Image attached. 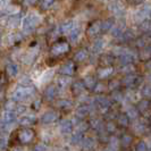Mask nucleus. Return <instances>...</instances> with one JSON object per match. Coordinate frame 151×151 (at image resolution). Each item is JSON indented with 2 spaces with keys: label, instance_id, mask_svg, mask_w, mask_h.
<instances>
[{
  "label": "nucleus",
  "instance_id": "obj_10",
  "mask_svg": "<svg viewBox=\"0 0 151 151\" xmlns=\"http://www.w3.org/2000/svg\"><path fill=\"white\" fill-rule=\"evenodd\" d=\"M74 70H75V66L72 61H69L67 64H65L64 66H61L60 68V74L63 75H73L74 74Z\"/></svg>",
  "mask_w": 151,
  "mask_h": 151
},
{
  "label": "nucleus",
  "instance_id": "obj_21",
  "mask_svg": "<svg viewBox=\"0 0 151 151\" xmlns=\"http://www.w3.org/2000/svg\"><path fill=\"white\" fill-rule=\"evenodd\" d=\"M109 10L113 12L115 15H121V14H123V12H124L123 6H122L119 2H113L109 6Z\"/></svg>",
  "mask_w": 151,
  "mask_h": 151
},
{
  "label": "nucleus",
  "instance_id": "obj_18",
  "mask_svg": "<svg viewBox=\"0 0 151 151\" xmlns=\"http://www.w3.org/2000/svg\"><path fill=\"white\" fill-rule=\"evenodd\" d=\"M72 29H74V21H70V19L65 21V22L60 25L61 33H68Z\"/></svg>",
  "mask_w": 151,
  "mask_h": 151
},
{
  "label": "nucleus",
  "instance_id": "obj_51",
  "mask_svg": "<svg viewBox=\"0 0 151 151\" xmlns=\"http://www.w3.org/2000/svg\"><path fill=\"white\" fill-rule=\"evenodd\" d=\"M107 131H108V132H115V131H116V126L114 125L113 123H109V124L107 125Z\"/></svg>",
  "mask_w": 151,
  "mask_h": 151
},
{
  "label": "nucleus",
  "instance_id": "obj_8",
  "mask_svg": "<svg viewBox=\"0 0 151 151\" xmlns=\"http://www.w3.org/2000/svg\"><path fill=\"white\" fill-rule=\"evenodd\" d=\"M37 122V117L33 116V115H27V116H23L18 119V123L22 125V126H31L33 124H35Z\"/></svg>",
  "mask_w": 151,
  "mask_h": 151
},
{
  "label": "nucleus",
  "instance_id": "obj_50",
  "mask_svg": "<svg viewBox=\"0 0 151 151\" xmlns=\"http://www.w3.org/2000/svg\"><path fill=\"white\" fill-rule=\"evenodd\" d=\"M135 98H136L135 92H129V93L126 94V99H127L129 101H134Z\"/></svg>",
  "mask_w": 151,
  "mask_h": 151
},
{
  "label": "nucleus",
  "instance_id": "obj_28",
  "mask_svg": "<svg viewBox=\"0 0 151 151\" xmlns=\"http://www.w3.org/2000/svg\"><path fill=\"white\" fill-rule=\"evenodd\" d=\"M7 74L12 77H15L18 74V66L16 64H10L7 66Z\"/></svg>",
  "mask_w": 151,
  "mask_h": 151
},
{
  "label": "nucleus",
  "instance_id": "obj_46",
  "mask_svg": "<svg viewBox=\"0 0 151 151\" xmlns=\"http://www.w3.org/2000/svg\"><path fill=\"white\" fill-rule=\"evenodd\" d=\"M150 86L149 85H145L143 89H142V94H143L145 98H149L150 97Z\"/></svg>",
  "mask_w": 151,
  "mask_h": 151
},
{
  "label": "nucleus",
  "instance_id": "obj_35",
  "mask_svg": "<svg viewBox=\"0 0 151 151\" xmlns=\"http://www.w3.org/2000/svg\"><path fill=\"white\" fill-rule=\"evenodd\" d=\"M111 35L115 37V38H121L123 32H124V29L122 26H115V27H111Z\"/></svg>",
  "mask_w": 151,
  "mask_h": 151
},
{
  "label": "nucleus",
  "instance_id": "obj_3",
  "mask_svg": "<svg viewBox=\"0 0 151 151\" xmlns=\"http://www.w3.org/2000/svg\"><path fill=\"white\" fill-rule=\"evenodd\" d=\"M141 81H142V78L140 76L134 75V74H129L126 77H124L122 80V84H124L125 86H129V88H134L141 83Z\"/></svg>",
  "mask_w": 151,
  "mask_h": 151
},
{
  "label": "nucleus",
  "instance_id": "obj_26",
  "mask_svg": "<svg viewBox=\"0 0 151 151\" xmlns=\"http://www.w3.org/2000/svg\"><path fill=\"white\" fill-rule=\"evenodd\" d=\"M72 106H73V102L67 99H61L57 102V107L60 109H69V108H72Z\"/></svg>",
  "mask_w": 151,
  "mask_h": 151
},
{
  "label": "nucleus",
  "instance_id": "obj_25",
  "mask_svg": "<svg viewBox=\"0 0 151 151\" xmlns=\"http://www.w3.org/2000/svg\"><path fill=\"white\" fill-rule=\"evenodd\" d=\"M149 108H150V101H149L148 99H144V100H142V101H140L139 105H137V110L141 111V113L148 111Z\"/></svg>",
  "mask_w": 151,
  "mask_h": 151
},
{
  "label": "nucleus",
  "instance_id": "obj_44",
  "mask_svg": "<svg viewBox=\"0 0 151 151\" xmlns=\"http://www.w3.org/2000/svg\"><path fill=\"white\" fill-rule=\"evenodd\" d=\"M122 37H123V39H124L125 41H129V40H132V39L134 38V37H133L132 31H126V32H123Z\"/></svg>",
  "mask_w": 151,
  "mask_h": 151
},
{
  "label": "nucleus",
  "instance_id": "obj_36",
  "mask_svg": "<svg viewBox=\"0 0 151 151\" xmlns=\"http://www.w3.org/2000/svg\"><path fill=\"white\" fill-rule=\"evenodd\" d=\"M8 26H10V27H15L16 25L18 24V17H15V16H9L7 19V22H6Z\"/></svg>",
  "mask_w": 151,
  "mask_h": 151
},
{
  "label": "nucleus",
  "instance_id": "obj_33",
  "mask_svg": "<svg viewBox=\"0 0 151 151\" xmlns=\"http://www.w3.org/2000/svg\"><path fill=\"white\" fill-rule=\"evenodd\" d=\"M82 139H83L82 132H81V133H76V134H74V135L72 136V139H70V143L73 144V145H77V144L81 143Z\"/></svg>",
  "mask_w": 151,
  "mask_h": 151
},
{
  "label": "nucleus",
  "instance_id": "obj_47",
  "mask_svg": "<svg viewBox=\"0 0 151 151\" xmlns=\"http://www.w3.org/2000/svg\"><path fill=\"white\" fill-rule=\"evenodd\" d=\"M32 83V81H31V78L29 77V76H24V77H22V80H21V84H23V85H30V84Z\"/></svg>",
  "mask_w": 151,
  "mask_h": 151
},
{
  "label": "nucleus",
  "instance_id": "obj_2",
  "mask_svg": "<svg viewBox=\"0 0 151 151\" xmlns=\"http://www.w3.org/2000/svg\"><path fill=\"white\" fill-rule=\"evenodd\" d=\"M40 23H41V16L38 15L37 13H30L23 19V30L30 32L35 26H38Z\"/></svg>",
  "mask_w": 151,
  "mask_h": 151
},
{
  "label": "nucleus",
  "instance_id": "obj_31",
  "mask_svg": "<svg viewBox=\"0 0 151 151\" xmlns=\"http://www.w3.org/2000/svg\"><path fill=\"white\" fill-rule=\"evenodd\" d=\"M129 118L126 114H123V115H121L118 117V124L121 125L122 127H126L129 125Z\"/></svg>",
  "mask_w": 151,
  "mask_h": 151
},
{
  "label": "nucleus",
  "instance_id": "obj_4",
  "mask_svg": "<svg viewBox=\"0 0 151 151\" xmlns=\"http://www.w3.org/2000/svg\"><path fill=\"white\" fill-rule=\"evenodd\" d=\"M69 49V47L66 42H58L51 48V55L52 56H60L66 53Z\"/></svg>",
  "mask_w": 151,
  "mask_h": 151
},
{
  "label": "nucleus",
  "instance_id": "obj_48",
  "mask_svg": "<svg viewBox=\"0 0 151 151\" xmlns=\"http://www.w3.org/2000/svg\"><path fill=\"white\" fill-rule=\"evenodd\" d=\"M118 141H117V139L116 137H111L110 139V149H117V145H118Z\"/></svg>",
  "mask_w": 151,
  "mask_h": 151
},
{
  "label": "nucleus",
  "instance_id": "obj_53",
  "mask_svg": "<svg viewBox=\"0 0 151 151\" xmlns=\"http://www.w3.org/2000/svg\"><path fill=\"white\" fill-rule=\"evenodd\" d=\"M40 105H41V101H40V100H35V101L32 104V107H33V109H39Z\"/></svg>",
  "mask_w": 151,
  "mask_h": 151
},
{
  "label": "nucleus",
  "instance_id": "obj_22",
  "mask_svg": "<svg viewBox=\"0 0 151 151\" xmlns=\"http://www.w3.org/2000/svg\"><path fill=\"white\" fill-rule=\"evenodd\" d=\"M149 14H150V9L149 7H147L145 9H141L140 12H137V14L135 15V19L137 21H144V19H147L148 17H149Z\"/></svg>",
  "mask_w": 151,
  "mask_h": 151
},
{
  "label": "nucleus",
  "instance_id": "obj_20",
  "mask_svg": "<svg viewBox=\"0 0 151 151\" xmlns=\"http://www.w3.org/2000/svg\"><path fill=\"white\" fill-rule=\"evenodd\" d=\"M84 86L90 89V90H94L96 89V85H97V81L93 76H88L85 80H84Z\"/></svg>",
  "mask_w": 151,
  "mask_h": 151
},
{
  "label": "nucleus",
  "instance_id": "obj_32",
  "mask_svg": "<svg viewBox=\"0 0 151 151\" xmlns=\"http://www.w3.org/2000/svg\"><path fill=\"white\" fill-rule=\"evenodd\" d=\"M126 115L129 116V118L135 119V118H137V117H139V110H137V108H135V107H131V108H129V109H127V113H126Z\"/></svg>",
  "mask_w": 151,
  "mask_h": 151
},
{
  "label": "nucleus",
  "instance_id": "obj_6",
  "mask_svg": "<svg viewBox=\"0 0 151 151\" xmlns=\"http://www.w3.org/2000/svg\"><path fill=\"white\" fill-rule=\"evenodd\" d=\"M33 136H34V132L32 129H25L19 133L18 137H19V140H21L22 143H27V142H30L31 140L33 139Z\"/></svg>",
  "mask_w": 151,
  "mask_h": 151
},
{
  "label": "nucleus",
  "instance_id": "obj_7",
  "mask_svg": "<svg viewBox=\"0 0 151 151\" xmlns=\"http://www.w3.org/2000/svg\"><path fill=\"white\" fill-rule=\"evenodd\" d=\"M58 119V114L56 111H48L45 113L41 117V122L45 124H51L53 122H56Z\"/></svg>",
  "mask_w": 151,
  "mask_h": 151
},
{
  "label": "nucleus",
  "instance_id": "obj_14",
  "mask_svg": "<svg viewBox=\"0 0 151 151\" xmlns=\"http://www.w3.org/2000/svg\"><path fill=\"white\" fill-rule=\"evenodd\" d=\"M80 144H82V148L85 150H91L96 147V140L93 137H85V139H82Z\"/></svg>",
  "mask_w": 151,
  "mask_h": 151
},
{
  "label": "nucleus",
  "instance_id": "obj_52",
  "mask_svg": "<svg viewBox=\"0 0 151 151\" xmlns=\"http://www.w3.org/2000/svg\"><path fill=\"white\" fill-rule=\"evenodd\" d=\"M102 61H104L105 64H110V63L113 61V57H111V56H105V57L102 58Z\"/></svg>",
  "mask_w": 151,
  "mask_h": 151
},
{
  "label": "nucleus",
  "instance_id": "obj_38",
  "mask_svg": "<svg viewBox=\"0 0 151 151\" xmlns=\"http://www.w3.org/2000/svg\"><path fill=\"white\" fill-rule=\"evenodd\" d=\"M13 111L16 115H21V114H24L26 111V107L23 106V105H15L14 108H13Z\"/></svg>",
  "mask_w": 151,
  "mask_h": 151
},
{
  "label": "nucleus",
  "instance_id": "obj_23",
  "mask_svg": "<svg viewBox=\"0 0 151 151\" xmlns=\"http://www.w3.org/2000/svg\"><path fill=\"white\" fill-rule=\"evenodd\" d=\"M135 59V57L132 55V53H123L121 56V58H119V61H121L123 65H125V64H132L133 61Z\"/></svg>",
  "mask_w": 151,
  "mask_h": 151
},
{
  "label": "nucleus",
  "instance_id": "obj_1",
  "mask_svg": "<svg viewBox=\"0 0 151 151\" xmlns=\"http://www.w3.org/2000/svg\"><path fill=\"white\" fill-rule=\"evenodd\" d=\"M32 94H33V89L27 88V86H19V88H16L14 90L10 98L14 102H16V101L18 102V101L27 100Z\"/></svg>",
  "mask_w": 151,
  "mask_h": 151
},
{
  "label": "nucleus",
  "instance_id": "obj_29",
  "mask_svg": "<svg viewBox=\"0 0 151 151\" xmlns=\"http://www.w3.org/2000/svg\"><path fill=\"white\" fill-rule=\"evenodd\" d=\"M84 84L82 82H74V83L72 84V91L76 93V94H78V93H81V92H83L84 90Z\"/></svg>",
  "mask_w": 151,
  "mask_h": 151
},
{
  "label": "nucleus",
  "instance_id": "obj_12",
  "mask_svg": "<svg viewBox=\"0 0 151 151\" xmlns=\"http://www.w3.org/2000/svg\"><path fill=\"white\" fill-rule=\"evenodd\" d=\"M59 94V90L56 85H51L49 86L47 90H45V97L49 99V100H52V99H56Z\"/></svg>",
  "mask_w": 151,
  "mask_h": 151
},
{
  "label": "nucleus",
  "instance_id": "obj_57",
  "mask_svg": "<svg viewBox=\"0 0 151 151\" xmlns=\"http://www.w3.org/2000/svg\"><path fill=\"white\" fill-rule=\"evenodd\" d=\"M1 43H2V34L0 33V45H1Z\"/></svg>",
  "mask_w": 151,
  "mask_h": 151
},
{
  "label": "nucleus",
  "instance_id": "obj_9",
  "mask_svg": "<svg viewBox=\"0 0 151 151\" xmlns=\"http://www.w3.org/2000/svg\"><path fill=\"white\" fill-rule=\"evenodd\" d=\"M101 32V22H97L92 24L90 27L86 31V35L88 37H96Z\"/></svg>",
  "mask_w": 151,
  "mask_h": 151
},
{
  "label": "nucleus",
  "instance_id": "obj_42",
  "mask_svg": "<svg viewBox=\"0 0 151 151\" xmlns=\"http://www.w3.org/2000/svg\"><path fill=\"white\" fill-rule=\"evenodd\" d=\"M135 149L137 151H144V150H149V147L147 145L145 142L142 141V142H139V143H137V145L135 147Z\"/></svg>",
  "mask_w": 151,
  "mask_h": 151
},
{
  "label": "nucleus",
  "instance_id": "obj_41",
  "mask_svg": "<svg viewBox=\"0 0 151 151\" xmlns=\"http://www.w3.org/2000/svg\"><path fill=\"white\" fill-rule=\"evenodd\" d=\"M70 83V80L68 78V77H59L58 78V85L60 86V88H65L66 85Z\"/></svg>",
  "mask_w": 151,
  "mask_h": 151
},
{
  "label": "nucleus",
  "instance_id": "obj_55",
  "mask_svg": "<svg viewBox=\"0 0 151 151\" xmlns=\"http://www.w3.org/2000/svg\"><path fill=\"white\" fill-rule=\"evenodd\" d=\"M39 0H25V2L26 4H29V5H34V4H37Z\"/></svg>",
  "mask_w": 151,
  "mask_h": 151
},
{
  "label": "nucleus",
  "instance_id": "obj_37",
  "mask_svg": "<svg viewBox=\"0 0 151 151\" xmlns=\"http://www.w3.org/2000/svg\"><path fill=\"white\" fill-rule=\"evenodd\" d=\"M10 125L12 124H8L5 121H0V133H6L10 129Z\"/></svg>",
  "mask_w": 151,
  "mask_h": 151
},
{
  "label": "nucleus",
  "instance_id": "obj_49",
  "mask_svg": "<svg viewBox=\"0 0 151 151\" xmlns=\"http://www.w3.org/2000/svg\"><path fill=\"white\" fill-rule=\"evenodd\" d=\"M7 143H8L7 139H6V137H4V136H0V149L6 148Z\"/></svg>",
  "mask_w": 151,
  "mask_h": 151
},
{
  "label": "nucleus",
  "instance_id": "obj_43",
  "mask_svg": "<svg viewBox=\"0 0 151 151\" xmlns=\"http://www.w3.org/2000/svg\"><path fill=\"white\" fill-rule=\"evenodd\" d=\"M55 1L56 0H43L42 1V8L43 9H49L55 4Z\"/></svg>",
  "mask_w": 151,
  "mask_h": 151
},
{
  "label": "nucleus",
  "instance_id": "obj_17",
  "mask_svg": "<svg viewBox=\"0 0 151 151\" xmlns=\"http://www.w3.org/2000/svg\"><path fill=\"white\" fill-rule=\"evenodd\" d=\"M104 47H105V40H104V39H99V40H97V41L93 43L92 51H93V53L101 52L102 49H104Z\"/></svg>",
  "mask_w": 151,
  "mask_h": 151
},
{
  "label": "nucleus",
  "instance_id": "obj_5",
  "mask_svg": "<svg viewBox=\"0 0 151 151\" xmlns=\"http://www.w3.org/2000/svg\"><path fill=\"white\" fill-rule=\"evenodd\" d=\"M94 105L98 107L101 111H106L110 107V102L105 97H97V98H94Z\"/></svg>",
  "mask_w": 151,
  "mask_h": 151
},
{
  "label": "nucleus",
  "instance_id": "obj_45",
  "mask_svg": "<svg viewBox=\"0 0 151 151\" xmlns=\"http://www.w3.org/2000/svg\"><path fill=\"white\" fill-rule=\"evenodd\" d=\"M113 98H114V100H116V101H122V100H123V94H122L119 91L115 90L113 93Z\"/></svg>",
  "mask_w": 151,
  "mask_h": 151
},
{
  "label": "nucleus",
  "instance_id": "obj_24",
  "mask_svg": "<svg viewBox=\"0 0 151 151\" xmlns=\"http://www.w3.org/2000/svg\"><path fill=\"white\" fill-rule=\"evenodd\" d=\"M88 57H89L88 50H86V49H81L80 51L76 52L74 59H75V61H83V60H85Z\"/></svg>",
  "mask_w": 151,
  "mask_h": 151
},
{
  "label": "nucleus",
  "instance_id": "obj_54",
  "mask_svg": "<svg viewBox=\"0 0 151 151\" xmlns=\"http://www.w3.org/2000/svg\"><path fill=\"white\" fill-rule=\"evenodd\" d=\"M34 150H48V148L45 147V144H40V145H37L34 148Z\"/></svg>",
  "mask_w": 151,
  "mask_h": 151
},
{
  "label": "nucleus",
  "instance_id": "obj_15",
  "mask_svg": "<svg viewBox=\"0 0 151 151\" xmlns=\"http://www.w3.org/2000/svg\"><path fill=\"white\" fill-rule=\"evenodd\" d=\"M91 110H92L91 107L88 106V105L81 106L77 110H76V116H77L78 118H84V117H86L88 115H90Z\"/></svg>",
  "mask_w": 151,
  "mask_h": 151
},
{
  "label": "nucleus",
  "instance_id": "obj_40",
  "mask_svg": "<svg viewBox=\"0 0 151 151\" xmlns=\"http://www.w3.org/2000/svg\"><path fill=\"white\" fill-rule=\"evenodd\" d=\"M52 76H53V72H52V70H48V72H45V74H43V75H42V77H41V82L43 83V82H48V81H50Z\"/></svg>",
  "mask_w": 151,
  "mask_h": 151
},
{
  "label": "nucleus",
  "instance_id": "obj_11",
  "mask_svg": "<svg viewBox=\"0 0 151 151\" xmlns=\"http://www.w3.org/2000/svg\"><path fill=\"white\" fill-rule=\"evenodd\" d=\"M59 129H60L61 133H65V134H69V133H72V131H73V122L68 121V119L63 121L60 123Z\"/></svg>",
  "mask_w": 151,
  "mask_h": 151
},
{
  "label": "nucleus",
  "instance_id": "obj_19",
  "mask_svg": "<svg viewBox=\"0 0 151 151\" xmlns=\"http://www.w3.org/2000/svg\"><path fill=\"white\" fill-rule=\"evenodd\" d=\"M91 129H96V131H101L104 129V122L99 118H92L90 121Z\"/></svg>",
  "mask_w": 151,
  "mask_h": 151
},
{
  "label": "nucleus",
  "instance_id": "obj_39",
  "mask_svg": "<svg viewBox=\"0 0 151 151\" xmlns=\"http://www.w3.org/2000/svg\"><path fill=\"white\" fill-rule=\"evenodd\" d=\"M132 141H133V139H132V136L129 135H123L121 140V143L122 145H124V147H127L129 144L132 143Z\"/></svg>",
  "mask_w": 151,
  "mask_h": 151
},
{
  "label": "nucleus",
  "instance_id": "obj_30",
  "mask_svg": "<svg viewBox=\"0 0 151 151\" xmlns=\"http://www.w3.org/2000/svg\"><path fill=\"white\" fill-rule=\"evenodd\" d=\"M113 26H114L113 19H108V21H105V22H101V31H104V32L110 31Z\"/></svg>",
  "mask_w": 151,
  "mask_h": 151
},
{
  "label": "nucleus",
  "instance_id": "obj_34",
  "mask_svg": "<svg viewBox=\"0 0 151 151\" xmlns=\"http://www.w3.org/2000/svg\"><path fill=\"white\" fill-rule=\"evenodd\" d=\"M121 70L122 73H124V74H132L135 70V68H134V66L132 64H125V65H123Z\"/></svg>",
  "mask_w": 151,
  "mask_h": 151
},
{
  "label": "nucleus",
  "instance_id": "obj_56",
  "mask_svg": "<svg viewBox=\"0 0 151 151\" xmlns=\"http://www.w3.org/2000/svg\"><path fill=\"white\" fill-rule=\"evenodd\" d=\"M144 0H131V2L132 4H134V5H139V4H142Z\"/></svg>",
  "mask_w": 151,
  "mask_h": 151
},
{
  "label": "nucleus",
  "instance_id": "obj_27",
  "mask_svg": "<svg viewBox=\"0 0 151 151\" xmlns=\"http://www.w3.org/2000/svg\"><path fill=\"white\" fill-rule=\"evenodd\" d=\"M113 74V68L111 67H105L102 68V69H100L98 72V76L99 78H106V77H108V76H110Z\"/></svg>",
  "mask_w": 151,
  "mask_h": 151
},
{
  "label": "nucleus",
  "instance_id": "obj_16",
  "mask_svg": "<svg viewBox=\"0 0 151 151\" xmlns=\"http://www.w3.org/2000/svg\"><path fill=\"white\" fill-rule=\"evenodd\" d=\"M81 38V30L80 29H72L69 31V35H68V40L74 43V42H77Z\"/></svg>",
  "mask_w": 151,
  "mask_h": 151
},
{
  "label": "nucleus",
  "instance_id": "obj_13",
  "mask_svg": "<svg viewBox=\"0 0 151 151\" xmlns=\"http://www.w3.org/2000/svg\"><path fill=\"white\" fill-rule=\"evenodd\" d=\"M17 115L12 110H6L5 113L2 114V121H5L8 124H13L16 122Z\"/></svg>",
  "mask_w": 151,
  "mask_h": 151
}]
</instances>
